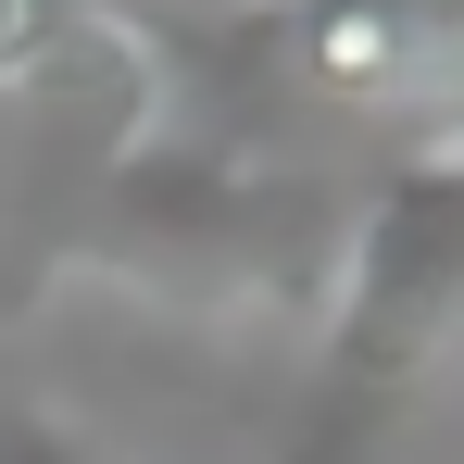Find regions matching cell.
Segmentation results:
<instances>
[{"instance_id":"7a4b0ae2","label":"cell","mask_w":464,"mask_h":464,"mask_svg":"<svg viewBox=\"0 0 464 464\" xmlns=\"http://www.w3.org/2000/svg\"><path fill=\"white\" fill-rule=\"evenodd\" d=\"M289 76L352 113H401V101H452L464 88V0H289L276 13Z\"/></svg>"},{"instance_id":"277c9868","label":"cell","mask_w":464,"mask_h":464,"mask_svg":"<svg viewBox=\"0 0 464 464\" xmlns=\"http://www.w3.org/2000/svg\"><path fill=\"white\" fill-rule=\"evenodd\" d=\"M0 464H113L76 414H0Z\"/></svg>"},{"instance_id":"6da1fadb","label":"cell","mask_w":464,"mask_h":464,"mask_svg":"<svg viewBox=\"0 0 464 464\" xmlns=\"http://www.w3.org/2000/svg\"><path fill=\"white\" fill-rule=\"evenodd\" d=\"M464 352V126L414 139L339 227V289H326V377L314 401L389 427L414 389Z\"/></svg>"},{"instance_id":"3957f363","label":"cell","mask_w":464,"mask_h":464,"mask_svg":"<svg viewBox=\"0 0 464 464\" xmlns=\"http://www.w3.org/2000/svg\"><path fill=\"white\" fill-rule=\"evenodd\" d=\"M101 13H113V0H0V101H13V88H38L88 25H101Z\"/></svg>"}]
</instances>
